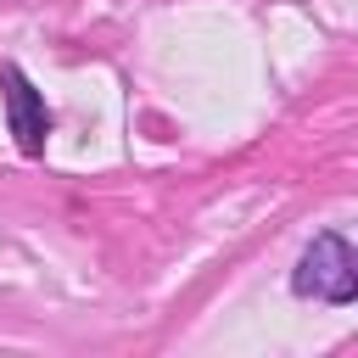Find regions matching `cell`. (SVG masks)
I'll return each instance as SVG.
<instances>
[{"label": "cell", "instance_id": "obj_1", "mask_svg": "<svg viewBox=\"0 0 358 358\" xmlns=\"http://www.w3.org/2000/svg\"><path fill=\"white\" fill-rule=\"evenodd\" d=\"M291 291L347 308V302L358 296V257H352V246H347L336 229L313 235V246L302 252V263H296V274H291Z\"/></svg>", "mask_w": 358, "mask_h": 358}, {"label": "cell", "instance_id": "obj_2", "mask_svg": "<svg viewBox=\"0 0 358 358\" xmlns=\"http://www.w3.org/2000/svg\"><path fill=\"white\" fill-rule=\"evenodd\" d=\"M0 95H6V117H11L17 151H22V157H39V151H45V134H50L45 95L28 84V73H22L17 62H6V67H0Z\"/></svg>", "mask_w": 358, "mask_h": 358}]
</instances>
